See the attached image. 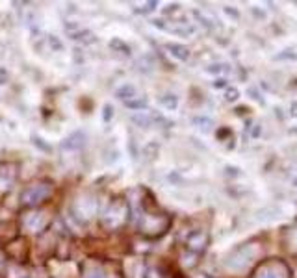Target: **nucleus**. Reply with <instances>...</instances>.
Returning <instances> with one entry per match:
<instances>
[{"label":"nucleus","instance_id":"f257e3e1","mask_svg":"<svg viewBox=\"0 0 297 278\" xmlns=\"http://www.w3.org/2000/svg\"><path fill=\"white\" fill-rule=\"evenodd\" d=\"M51 193H52V188L48 184H34V186L24 189L23 195H21V200H23L24 206H34L43 202Z\"/></svg>","mask_w":297,"mask_h":278},{"label":"nucleus","instance_id":"f03ea898","mask_svg":"<svg viewBox=\"0 0 297 278\" xmlns=\"http://www.w3.org/2000/svg\"><path fill=\"white\" fill-rule=\"evenodd\" d=\"M126 204L125 202H114V204L110 206L108 211L104 213L103 217V223L106 225L108 228H117L121 227L126 219Z\"/></svg>","mask_w":297,"mask_h":278},{"label":"nucleus","instance_id":"7ed1b4c3","mask_svg":"<svg viewBox=\"0 0 297 278\" xmlns=\"http://www.w3.org/2000/svg\"><path fill=\"white\" fill-rule=\"evenodd\" d=\"M46 225H48V215L43 213V211H34V213H28L24 217V227L28 228L32 234H37L41 230H45Z\"/></svg>","mask_w":297,"mask_h":278},{"label":"nucleus","instance_id":"20e7f679","mask_svg":"<svg viewBox=\"0 0 297 278\" xmlns=\"http://www.w3.org/2000/svg\"><path fill=\"white\" fill-rule=\"evenodd\" d=\"M76 211H78L82 217L89 219V217H93L95 215V211H97V202L93 199H89V197H82V199L76 202Z\"/></svg>","mask_w":297,"mask_h":278},{"label":"nucleus","instance_id":"39448f33","mask_svg":"<svg viewBox=\"0 0 297 278\" xmlns=\"http://www.w3.org/2000/svg\"><path fill=\"white\" fill-rule=\"evenodd\" d=\"M84 143H86V136H84L82 132H73V134L62 143V147L65 148V150H67V148L69 150H78V148L84 147Z\"/></svg>","mask_w":297,"mask_h":278},{"label":"nucleus","instance_id":"423d86ee","mask_svg":"<svg viewBox=\"0 0 297 278\" xmlns=\"http://www.w3.org/2000/svg\"><path fill=\"white\" fill-rule=\"evenodd\" d=\"M114 95L119 98V100H123V102H128V100H132V98L137 97V89H136V85L134 84H123L115 89Z\"/></svg>","mask_w":297,"mask_h":278},{"label":"nucleus","instance_id":"0eeeda50","mask_svg":"<svg viewBox=\"0 0 297 278\" xmlns=\"http://www.w3.org/2000/svg\"><path fill=\"white\" fill-rule=\"evenodd\" d=\"M166 48L169 50V54H171L173 58H177V60H180V62H186V60L189 58V50L184 45H178V43H167Z\"/></svg>","mask_w":297,"mask_h":278},{"label":"nucleus","instance_id":"6e6552de","mask_svg":"<svg viewBox=\"0 0 297 278\" xmlns=\"http://www.w3.org/2000/svg\"><path fill=\"white\" fill-rule=\"evenodd\" d=\"M153 121L155 117L147 112H136V114L132 115V123L137 126H141V128H148V126H153Z\"/></svg>","mask_w":297,"mask_h":278},{"label":"nucleus","instance_id":"1a4fd4ad","mask_svg":"<svg viewBox=\"0 0 297 278\" xmlns=\"http://www.w3.org/2000/svg\"><path fill=\"white\" fill-rule=\"evenodd\" d=\"M158 102H160L166 109H177L178 97H177V95H173V93H164V95L158 98Z\"/></svg>","mask_w":297,"mask_h":278},{"label":"nucleus","instance_id":"9d476101","mask_svg":"<svg viewBox=\"0 0 297 278\" xmlns=\"http://www.w3.org/2000/svg\"><path fill=\"white\" fill-rule=\"evenodd\" d=\"M110 46L114 48V52H121V54H130V46L126 45L123 39H119V37H114V39L110 41Z\"/></svg>","mask_w":297,"mask_h":278},{"label":"nucleus","instance_id":"9b49d317","mask_svg":"<svg viewBox=\"0 0 297 278\" xmlns=\"http://www.w3.org/2000/svg\"><path fill=\"white\" fill-rule=\"evenodd\" d=\"M193 125L197 126L199 130H203V132H210L212 126H214V121L208 119V117H195Z\"/></svg>","mask_w":297,"mask_h":278},{"label":"nucleus","instance_id":"f8f14e48","mask_svg":"<svg viewBox=\"0 0 297 278\" xmlns=\"http://www.w3.org/2000/svg\"><path fill=\"white\" fill-rule=\"evenodd\" d=\"M15 171H13V165H0V180H12Z\"/></svg>","mask_w":297,"mask_h":278},{"label":"nucleus","instance_id":"ddd939ff","mask_svg":"<svg viewBox=\"0 0 297 278\" xmlns=\"http://www.w3.org/2000/svg\"><path fill=\"white\" fill-rule=\"evenodd\" d=\"M48 46H51L54 52H62L63 48H65V45H63V41L58 37V35H51L48 37Z\"/></svg>","mask_w":297,"mask_h":278},{"label":"nucleus","instance_id":"4468645a","mask_svg":"<svg viewBox=\"0 0 297 278\" xmlns=\"http://www.w3.org/2000/svg\"><path fill=\"white\" fill-rule=\"evenodd\" d=\"M114 114H115V109L112 104H104L103 106V121L104 123H110V121L114 119Z\"/></svg>","mask_w":297,"mask_h":278},{"label":"nucleus","instance_id":"2eb2a0df","mask_svg":"<svg viewBox=\"0 0 297 278\" xmlns=\"http://www.w3.org/2000/svg\"><path fill=\"white\" fill-rule=\"evenodd\" d=\"M34 145L35 147H41L43 150H51V147L45 145V139H43V137H34Z\"/></svg>","mask_w":297,"mask_h":278},{"label":"nucleus","instance_id":"dca6fc26","mask_svg":"<svg viewBox=\"0 0 297 278\" xmlns=\"http://www.w3.org/2000/svg\"><path fill=\"white\" fill-rule=\"evenodd\" d=\"M225 98H227L229 102H234L236 98H238V91H236V89H229L227 93H225Z\"/></svg>","mask_w":297,"mask_h":278},{"label":"nucleus","instance_id":"f3484780","mask_svg":"<svg viewBox=\"0 0 297 278\" xmlns=\"http://www.w3.org/2000/svg\"><path fill=\"white\" fill-rule=\"evenodd\" d=\"M8 84V71L4 67H0V85Z\"/></svg>","mask_w":297,"mask_h":278},{"label":"nucleus","instance_id":"a211bd4d","mask_svg":"<svg viewBox=\"0 0 297 278\" xmlns=\"http://www.w3.org/2000/svg\"><path fill=\"white\" fill-rule=\"evenodd\" d=\"M86 278H104V274H103V271H93V272H89V274H87Z\"/></svg>","mask_w":297,"mask_h":278},{"label":"nucleus","instance_id":"6ab92c4d","mask_svg":"<svg viewBox=\"0 0 297 278\" xmlns=\"http://www.w3.org/2000/svg\"><path fill=\"white\" fill-rule=\"evenodd\" d=\"M293 186H295V188H297V178H295V180H293Z\"/></svg>","mask_w":297,"mask_h":278}]
</instances>
